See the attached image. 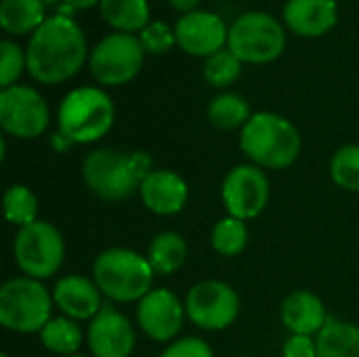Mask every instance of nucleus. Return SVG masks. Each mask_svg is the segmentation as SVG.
Segmentation results:
<instances>
[{"instance_id":"f257e3e1","label":"nucleus","mask_w":359,"mask_h":357,"mask_svg":"<svg viewBox=\"0 0 359 357\" xmlns=\"http://www.w3.org/2000/svg\"><path fill=\"white\" fill-rule=\"evenodd\" d=\"M27 72L44 84L72 78L86 59V38L72 17L53 15L32 34L27 42Z\"/></svg>"},{"instance_id":"f03ea898","label":"nucleus","mask_w":359,"mask_h":357,"mask_svg":"<svg viewBox=\"0 0 359 357\" xmlns=\"http://www.w3.org/2000/svg\"><path fill=\"white\" fill-rule=\"evenodd\" d=\"M151 158L143 151H116L97 149L88 154L82 166L86 185L103 200H122L130 196L147 179Z\"/></svg>"},{"instance_id":"7ed1b4c3","label":"nucleus","mask_w":359,"mask_h":357,"mask_svg":"<svg viewBox=\"0 0 359 357\" xmlns=\"http://www.w3.org/2000/svg\"><path fill=\"white\" fill-rule=\"evenodd\" d=\"M240 143L252 162L267 168H286L301 151V135L294 124L269 112L255 114L244 124Z\"/></svg>"},{"instance_id":"20e7f679","label":"nucleus","mask_w":359,"mask_h":357,"mask_svg":"<svg viewBox=\"0 0 359 357\" xmlns=\"http://www.w3.org/2000/svg\"><path fill=\"white\" fill-rule=\"evenodd\" d=\"M93 274L99 290L120 303L143 299L154 284L151 263L126 248H111L99 255Z\"/></svg>"},{"instance_id":"39448f33","label":"nucleus","mask_w":359,"mask_h":357,"mask_svg":"<svg viewBox=\"0 0 359 357\" xmlns=\"http://www.w3.org/2000/svg\"><path fill=\"white\" fill-rule=\"evenodd\" d=\"M114 103L101 90L82 86L72 90L59 105V133L72 143H93L107 135L114 124Z\"/></svg>"},{"instance_id":"423d86ee","label":"nucleus","mask_w":359,"mask_h":357,"mask_svg":"<svg viewBox=\"0 0 359 357\" xmlns=\"http://www.w3.org/2000/svg\"><path fill=\"white\" fill-rule=\"evenodd\" d=\"M227 48L242 63L263 65L284 53L286 29L276 17L263 11H250L238 17L229 27Z\"/></svg>"},{"instance_id":"0eeeda50","label":"nucleus","mask_w":359,"mask_h":357,"mask_svg":"<svg viewBox=\"0 0 359 357\" xmlns=\"http://www.w3.org/2000/svg\"><path fill=\"white\" fill-rule=\"evenodd\" d=\"M0 322L15 332H36L50 322V295L34 278H15L0 290Z\"/></svg>"},{"instance_id":"6e6552de","label":"nucleus","mask_w":359,"mask_h":357,"mask_svg":"<svg viewBox=\"0 0 359 357\" xmlns=\"http://www.w3.org/2000/svg\"><path fill=\"white\" fill-rule=\"evenodd\" d=\"M63 238L61 234L44 223L34 221L19 229L15 238V261L29 278H50L63 263Z\"/></svg>"},{"instance_id":"1a4fd4ad","label":"nucleus","mask_w":359,"mask_h":357,"mask_svg":"<svg viewBox=\"0 0 359 357\" xmlns=\"http://www.w3.org/2000/svg\"><path fill=\"white\" fill-rule=\"evenodd\" d=\"M145 50L133 34H109L90 53V72L97 82L105 86H118L130 82L141 65Z\"/></svg>"},{"instance_id":"9d476101","label":"nucleus","mask_w":359,"mask_h":357,"mask_svg":"<svg viewBox=\"0 0 359 357\" xmlns=\"http://www.w3.org/2000/svg\"><path fill=\"white\" fill-rule=\"evenodd\" d=\"M0 126L15 137L34 139L48 126V107L42 95L29 86L13 84L0 93Z\"/></svg>"},{"instance_id":"9b49d317","label":"nucleus","mask_w":359,"mask_h":357,"mask_svg":"<svg viewBox=\"0 0 359 357\" xmlns=\"http://www.w3.org/2000/svg\"><path fill=\"white\" fill-rule=\"evenodd\" d=\"M187 316L204 330H223L236 322L240 311L238 295L225 282L208 280L196 284L187 295Z\"/></svg>"},{"instance_id":"f8f14e48","label":"nucleus","mask_w":359,"mask_h":357,"mask_svg":"<svg viewBox=\"0 0 359 357\" xmlns=\"http://www.w3.org/2000/svg\"><path fill=\"white\" fill-rule=\"evenodd\" d=\"M223 200L231 217L244 221L263 213L269 200V181L263 170L250 164L236 166L223 183Z\"/></svg>"},{"instance_id":"ddd939ff","label":"nucleus","mask_w":359,"mask_h":357,"mask_svg":"<svg viewBox=\"0 0 359 357\" xmlns=\"http://www.w3.org/2000/svg\"><path fill=\"white\" fill-rule=\"evenodd\" d=\"M177 44L194 57H210L227 44L229 27L225 21L210 11H194L181 15L175 25Z\"/></svg>"},{"instance_id":"4468645a","label":"nucleus","mask_w":359,"mask_h":357,"mask_svg":"<svg viewBox=\"0 0 359 357\" xmlns=\"http://www.w3.org/2000/svg\"><path fill=\"white\" fill-rule=\"evenodd\" d=\"M137 322L154 341H168L183 326V305L168 290H151L137 307Z\"/></svg>"},{"instance_id":"2eb2a0df","label":"nucleus","mask_w":359,"mask_h":357,"mask_svg":"<svg viewBox=\"0 0 359 357\" xmlns=\"http://www.w3.org/2000/svg\"><path fill=\"white\" fill-rule=\"evenodd\" d=\"M88 345L97 357H128L135 349L133 326L122 314L105 303L90 322Z\"/></svg>"},{"instance_id":"dca6fc26","label":"nucleus","mask_w":359,"mask_h":357,"mask_svg":"<svg viewBox=\"0 0 359 357\" xmlns=\"http://www.w3.org/2000/svg\"><path fill=\"white\" fill-rule=\"evenodd\" d=\"M282 15L294 34L316 38L337 25L339 6L337 0H286Z\"/></svg>"},{"instance_id":"f3484780","label":"nucleus","mask_w":359,"mask_h":357,"mask_svg":"<svg viewBox=\"0 0 359 357\" xmlns=\"http://www.w3.org/2000/svg\"><path fill=\"white\" fill-rule=\"evenodd\" d=\"M143 204L156 215H175L187 202V183L170 170H154L141 183Z\"/></svg>"},{"instance_id":"a211bd4d","label":"nucleus","mask_w":359,"mask_h":357,"mask_svg":"<svg viewBox=\"0 0 359 357\" xmlns=\"http://www.w3.org/2000/svg\"><path fill=\"white\" fill-rule=\"evenodd\" d=\"M55 303L74 320H88L101 311L99 286L82 276H67L55 286Z\"/></svg>"},{"instance_id":"6ab92c4d","label":"nucleus","mask_w":359,"mask_h":357,"mask_svg":"<svg viewBox=\"0 0 359 357\" xmlns=\"http://www.w3.org/2000/svg\"><path fill=\"white\" fill-rule=\"evenodd\" d=\"M282 322L294 335L311 337L316 332H322L328 322V316L320 297H316L313 292L299 290L282 303Z\"/></svg>"},{"instance_id":"aec40b11","label":"nucleus","mask_w":359,"mask_h":357,"mask_svg":"<svg viewBox=\"0 0 359 357\" xmlns=\"http://www.w3.org/2000/svg\"><path fill=\"white\" fill-rule=\"evenodd\" d=\"M99 13L107 25L122 34L141 32L149 23L147 0H101Z\"/></svg>"},{"instance_id":"412c9836","label":"nucleus","mask_w":359,"mask_h":357,"mask_svg":"<svg viewBox=\"0 0 359 357\" xmlns=\"http://www.w3.org/2000/svg\"><path fill=\"white\" fill-rule=\"evenodd\" d=\"M44 17V2L42 0H2L0 2V25L4 32L21 36L36 32Z\"/></svg>"},{"instance_id":"4be33fe9","label":"nucleus","mask_w":359,"mask_h":357,"mask_svg":"<svg viewBox=\"0 0 359 357\" xmlns=\"http://www.w3.org/2000/svg\"><path fill=\"white\" fill-rule=\"evenodd\" d=\"M316 345L318 357H359V328L328 318Z\"/></svg>"},{"instance_id":"5701e85b","label":"nucleus","mask_w":359,"mask_h":357,"mask_svg":"<svg viewBox=\"0 0 359 357\" xmlns=\"http://www.w3.org/2000/svg\"><path fill=\"white\" fill-rule=\"evenodd\" d=\"M185 257H187V246L179 234L172 231L160 234L149 244V263L154 271L175 274L185 263Z\"/></svg>"},{"instance_id":"b1692460","label":"nucleus","mask_w":359,"mask_h":357,"mask_svg":"<svg viewBox=\"0 0 359 357\" xmlns=\"http://www.w3.org/2000/svg\"><path fill=\"white\" fill-rule=\"evenodd\" d=\"M250 105L246 99H242L236 93H223L212 99L208 107V120L221 128V130H231L250 120Z\"/></svg>"},{"instance_id":"393cba45","label":"nucleus","mask_w":359,"mask_h":357,"mask_svg":"<svg viewBox=\"0 0 359 357\" xmlns=\"http://www.w3.org/2000/svg\"><path fill=\"white\" fill-rule=\"evenodd\" d=\"M40 339H42V345L48 351L72 356L82 345V330H80V326L76 322H69L65 318H57V320H50L42 328Z\"/></svg>"},{"instance_id":"a878e982","label":"nucleus","mask_w":359,"mask_h":357,"mask_svg":"<svg viewBox=\"0 0 359 357\" xmlns=\"http://www.w3.org/2000/svg\"><path fill=\"white\" fill-rule=\"evenodd\" d=\"M246 242H248L246 225L236 217H227L219 221L212 229V246L219 255L236 257L244 250Z\"/></svg>"},{"instance_id":"bb28decb","label":"nucleus","mask_w":359,"mask_h":357,"mask_svg":"<svg viewBox=\"0 0 359 357\" xmlns=\"http://www.w3.org/2000/svg\"><path fill=\"white\" fill-rule=\"evenodd\" d=\"M36 210H38V202L36 196L23 187V185H13L6 189L4 194V215L11 223L15 225H29L36 221Z\"/></svg>"},{"instance_id":"cd10ccee","label":"nucleus","mask_w":359,"mask_h":357,"mask_svg":"<svg viewBox=\"0 0 359 357\" xmlns=\"http://www.w3.org/2000/svg\"><path fill=\"white\" fill-rule=\"evenodd\" d=\"M242 69V61L229 50L223 48L215 55H210L204 63V78L212 84V86H229L238 80Z\"/></svg>"},{"instance_id":"c85d7f7f","label":"nucleus","mask_w":359,"mask_h":357,"mask_svg":"<svg viewBox=\"0 0 359 357\" xmlns=\"http://www.w3.org/2000/svg\"><path fill=\"white\" fill-rule=\"evenodd\" d=\"M337 185L349 191H359V145H347L339 149L330 164Z\"/></svg>"},{"instance_id":"c756f323","label":"nucleus","mask_w":359,"mask_h":357,"mask_svg":"<svg viewBox=\"0 0 359 357\" xmlns=\"http://www.w3.org/2000/svg\"><path fill=\"white\" fill-rule=\"evenodd\" d=\"M139 42L145 53L160 55L166 53L177 44L175 27H168L164 21H149L141 32H139Z\"/></svg>"},{"instance_id":"7c9ffc66","label":"nucleus","mask_w":359,"mask_h":357,"mask_svg":"<svg viewBox=\"0 0 359 357\" xmlns=\"http://www.w3.org/2000/svg\"><path fill=\"white\" fill-rule=\"evenodd\" d=\"M0 84L2 88H8L17 82V78L21 76L23 67H27V57L25 53L19 48V44L11 42V40H2L0 42Z\"/></svg>"},{"instance_id":"2f4dec72","label":"nucleus","mask_w":359,"mask_h":357,"mask_svg":"<svg viewBox=\"0 0 359 357\" xmlns=\"http://www.w3.org/2000/svg\"><path fill=\"white\" fill-rule=\"evenodd\" d=\"M162 357H212V351L202 339L189 337V339H181L172 343Z\"/></svg>"},{"instance_id":"473e14b6","label":"nucleus","mask_w":359,"mask_h":357,"mask_svg":"<svg viewBox=\"0 0 359 357\" xmlns=\"http://www.w3.org/2000/svg\"><path fill=\"white\" fill-rule=\"evenodd\" d=\"M284 357H318V345L311 337L292 335L284 345Z\"/></svg>"},{"instance_id":"72a5a7b5","label":"nucleus","mask_w":359,"mask_h":357,"mask_svg":"<svg viewBox=\"0 0 359 357\" xmlns=\"http://www.w3.org/2000/svg\"><path fill=\"white\" fill-rule=\"evenodd\" d=\"M168 2H170L172 8H177V11H181L183 15H187V13L198 11V6H200L202 0H168Z\"/></svg>"},{"instance_id":"f704fd0d","label":"nucleus","mask_w":359,"mask_h":357,"mask_svg":"<svg viewBox=\"0 0 359 357\" xmlns=\"http://www.w3.org/2000/svg\"><path fill=\"white\" fill-rule=\"evenodd\" d=\"M97 2H101V0H65V4H69L72 8H90Z\"/></svg>"},{"instance_id":"c9c22d12","label":"nucleus","mask_w":359,"mask_h":357,"mask_svg":"<svg viewBox=\"0 0 359 357\" xmlns=\"http://www.w3.org/2000/svg\"><path fill=\"white\" fill-rule=\"evenodd\" d=\"M42 2H55V0H42Z\"/></svg>"},{"instance_id":"e433bc0d","label":"nucleus","mask_w":359,"mask_h":357,"mask_svg":"<svg viewBox=\"0 0 359 357\" xmlns=\"http://www.w3.org/2000/svg\"><path fill=\"white\" fill-rule=\"evenodd\" d=\"M65 357H82V356H65Z\"/></svg>"},{"instance_id":"4c0bfd02","label":"nucleus","mask_w":359,"mask_h":357,"mask_svg":"<svg viewBox=\"0 0 359 357\" xmlns=\"http://www.w3.org/2000/svg\"><path fill=\"white\" fill-rule=\"evenodd\" d=\"M0 357H8V356H6V353H2V356H0Z\"/></svg>"}]
</instances>
